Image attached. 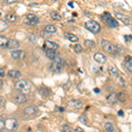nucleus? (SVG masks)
<instances>
[{"label": "nucleus", "instance_id": "obj_21", "mask_svg": "<svg viewBox=\"0 0 132 132\" xmlns=\"http://www.w3.org/2000/svg\"><path fill=\"white\" fill-rule=\"evenodd\" d=\"M17 20V16L14 13H7L5 15V21L13 23Z\"/></svg>", "mask_w": 132, "mask_h": 132}, {"label": "nucleus", "instance_id": "obj_15", "mask_svg": "<svg viewBox=\"0 0 132 132\" xmlns=\"http://www.w3.org/2000/svg\"><path fill=\"white\" fill-rule=\"evenodd\" d=\"M108 73L110 74L112 77H114V78H118L120 76V73H119V70L116 66L114 65H109L108 68Z\"/></svg>", "mask_w": 132, "mask_h": 132}, {"label": "nucleus", "instance_id": "obj_7", "mask_svg": "<svg viewBox=\"0 0 132 132\" xmlns=\"http://www.w3.org/2000/svg\"><path fill=\"white\" fill-rule=\"evenodd\" d=\"M39 18L37 16L35 15L33 13H28L26 17V20H25V23L27 25H30V26H35L37 25L39 23Z\"/></svg>", "mask_w": 132, "mask_h": 132}, {"label": "nucleus", "instance_id": "obj_17", "mask_svg": "<svg viewBox=\"0 0 132 132\" xmlns=\"http://www.w3.org/2000/svg\"><path fill=\"white\" fill-rule=\"evenodd\" d=\"M44 47H47V50H56L59 48V46L57 45L56 42L51 41H46L45 43H44Z\"/></svg>", "mask_w": 132, "mask_h": 132}, {"label": "nucleus", "instance_id": "obj_4", "mask_svg": "<svg viewBox=\"0 0 132 132\" xmlns=\"http://www.w3.org/2000/svg\"><path fill=\"white\" fill-rule=\"evenodd\" d=\"M101 48H103L106 52L109 53V54H116V53L118 52V48H117L114 44L111 43V42L107 41V40H101Z\"/></svg>", "mask_w": 132, "mask_h": 132}, {"label": "nucleus", "instance_id": "obj_28", "mask_svg": "<svg viewBox=\"0 0 132 132\" xmlns=\"http://www.w3.org/2000/svg\"><path fill=\"white\" fill-rule=\"evenodd\" d=\"M39 93L41 95H42V96L47 97L50 94V91H48V89L45 88V87H42V88L39 89Z\"/></svg>", "mask_w": 132, "mask_h": 132}, {"label": "nucleus", "instance_id": "obj_13", "mask_svg": "<svg viewBox=\"0 0 132 132\" xmlns=\"http://www.w3.org/2000/svg\"><path fill=\"white\" fill-rule=\"evenodd\" d=\"M13 100L17 104H23L27 101V97H26L23 93H17V94L14 95Z\"/></svg>", "mask_w": 132, "mask_h": 132}, {"label": "nucleus", "instance_id": "obj_27", "mask_svg": "<svg viewBox=\"0 0 132 132\" xmlns=\"http://www.w3.org/2000/svg\"><path fill=\"white\" fill-rule=\"evenodd\" d=\"M7 28H8L7 22H5V20H0V33H2V32L5 31Z\"/></svg>", "mask_w": 132, "mask_h": 132}, {"label": "nucleus", "instance_id": "obj_10", "mask_svg": "<svg viewBox=\"0 0 132 132\" xmlns=\"http://www.w3.org/2000/svg\"><path fill=\"white\" fill-rule=\"evenodd\" d=\"M11 56L13 59L18 60V59H23L26 56V52L24 50H13L11 54Z\"/></svg>", "mask_w": 132, "mask_h": 132}, {"label": "nucleus", "instance_id": "obj_47", "mask_svg": "<svg viewBox=\"0 0 132 132\" xmlns=\"http://www.w3.org/2000/svg\"><path fill=\"white\" fill-rule=\"evenodd\" d=\"M72 15H73V17H77V13H75V12H74V13L72 14Z\"/></svg>", "mask_w": 132, "mask_h": 132}, {"label": "nucleus", "instance_id": "obj_39", "mask_svg": "<svg viewBox=\"0 0 132 132\" xmlns=\"http://www.w3.org/2000/svg\"><path fill=\"white\" fill-rule=\"evenodd\" d=\"M124 40H125V42H127L132 41V35H124Z\"/></svg>", "mask_w": 132, "mask_h": 132}, {"label": "nucleus", "instance_id": "obj_19", "mask_svg": "<svg viewBox=\"0 0 132 132\" xmlns=\"http://www.w3.org/2000/svg\"><path fill=\"white\" fill-rule=\"evenodd\" d=\"M45 54H46V56L48 57V59L50 60H53L54 61L56 57V50H45Z\"/></svg>", "mask_w": 132, "mask_h": 132}, {"label": "nucleus", "instance_id": "obj_24", "mask_svg": "<svg viewBox=\"0 0 132 132\" xmlns=\"http://www.w3.org/2000/svg\"><path fill=\"white\" fill-rule=\"evenodd\" d=\"M50 17L52 18V20H57V21L62 20V16L57 12H55V11L50 12Z\"/></svg>", "mask_w": 132, "mask_h": 132}, {"label": "nucleus", "instance_id": "obj_30", "mask_svg": "<svg viewBox=\"0 0 132 132\" xmlns=\"http://www.w3.org/2000/svg\"><path fill=\"white\" fill-rule=\"evenodd\" d=\"M85 46L88 48H93V47L95 46V43H94V42L92 41V40H86V41H85Z\"/></svg>", "mask_w": 132, "mask_h": 132}, {"label": "nucleus", "instance_id": "obj_12", "mask_svg": "<svg viewBox=\"0 0 132 132\" xmlns=\"http://www.w3.org/2000/svg\"><path fill=\"white\" fill-rule=\"evenodd\" d=\"M20 43L18 40L16 39H10L8 41V43L6 45V48H10V50H16L20 47Z\"/></svg>", "mask_w": 132, "mask_h": 132}, {"label": "nucleus", "instance_id": "obj_42", "mask_svg": "<svg viewBox=\"0 0 132 132\" xmlns=\"http://www.w3.org/2000/svg\"><path fill=\"white\" fill-rule=\"evenodd\" d=\"M16 0H5V3L6 4H13L15 3Z\"/></svg>", "mask_w": 132, "mask_h": 132}, {"label": "nucleus", "instance_id": "obj_44", "mask_svg": "<svg viewBox=\"0 0 132 132\" xmlns=\"http://www.w3.org/2000/svg\"><path fill=\"white\" fill-rule=\"evenodd\" d=\"M93 91H94V93H100V92H101V90H100L99 88H94Z\"/></svg>", "mask_w": 132, "mask_h": 132}, {"label": "nucleus", "instance_id": "obj_14", "mask_svg": "<svg viewBox=\"0 0 132 132\" xmlns=\"http://www.w3.org/2000/svg\"><path fill=\"white\" fill-rule=\"evenodd\" d=\"M123 64H124L125 68L132 73V56H125L124 60H123Z\"/></svg>", "mask_w": 132, "mask_h": 132}, {"label": "nucleus", "instance_id": "obj_34", "mask_svg": "<svg viewBox=\"0 0 132 132\" xmlns=\"http://www.w3.org/2000/svg\"><path fill=\"white\" fill-rule=\"evenodd\" d=\"M28 40L30 41V42L32 43H36V42H37V37H36V35L35 34H29L28 35Z\"/></svg>", "mask_w": 132, "mask_h": 132}, {"label": "nucleus", "instance_id": "obj_46", "mask_svg": "<svg viewBox=\"0 0 132 132\" xmlns=\"http://www.w3.org/2000/svg\"><path fill=\"white\" fill-rule=\"evenodd\" d=\"M2 87H3V81H2V80L0 79V89H1Z\"/></svg>", "mask_w": 132, "mask_h": 132}, {"label": "nucleus", "instance_id": "obj_16", "mask_svg": "<svg viewBox=\"0 0 132 132\" xmlns=\"http://www.w3.org/2000/svg\"><path fill=\"white\" fill-rule=\"evenodd\" d=\"M37 110L38 109L35 106H29V107L26 108L24 109V114L26 116H33V114H36Z\"/></svg>", "mask_w": 132, "mask_h": 132}, {"label": "nucleus", "instance_id": "obj_3", "mask_svg": "<svg viewBox=\"0 0 132 132\" xmlns=\"http://www.w3.org/2000/svg\"><path fill=\"white\" fill-rule=\"evenodd\" d=\"M84 27H86L88 31H90L93 34H98L101 30V25L95 20H88L84 24Z\"/></svg>", "mask_w": 132, "mask_h": 132}, {"label": "nucleus", "instance_id": "obj_22", "mask_svg": "<svg viewBox=\"0 0 132 132\" xmlns=\"http://www.w3.org/2000/svg\"><path fill=\"white\" fill-rule=\"evenodd\" d=\"M117 100H118V98H117V94L116 93H112L108 97V101L111 104H114L117 101Z\"/></svg>", "mask_w": 132, "mask_h": 132}, {"label": "nucleus", "instance_id": "obj_35", "mask_svg": "<svg viewBox=\"0 0 132 132\" xmlns=\"http://www.w3.org/2000/svg\"><path fill=\"white\" fill-rule=\"evenodd\" d=\"M61 129H62V131H63V132H72V129L68 124L62 125Z\"/></svg>", "mask_w": 132, "mask_h": 132}, {"label": "nucleus", "instance_id": "obj_6", "mask_svg": "<svg viewBox=\"0 0 132 132\" xmlns=\"http://www.w3.org/2000/svg\"><path fill=\"white\" fill-rule=\"evenodd\" d=\"M19 128V122L17 119L10 117L5 119V129L9 131H15Z\"/></svg>", "mask_w": 132, "mask_h": 132}, {"label": "nucleus", "instance_id": "obj_38", "mask_svg": "<svg viewBox=\"0 0 132 132\" xmlns=\"http://www.w3.org/2000/svg\"><path fill=\"white\" fill-rule=\"evenodd\" d=\"M5 76V69L4 67L0 68V77L1 78H4Z\"/></svg>", "mask_w": 132, "mask_h": 132}, {"label": "nucleus", "instance_id": "obj_45", "mask_svg": "<svg viewBox=\"0 0 132 132\" xmlns=\"http://www.w3.org/2000/svg\"><path fill=\"white\" fill-rule=\"evenodd\" d=\"M68 5L71 6V8H73V3H72V2H69V3H68Z\"/></svg>", "mask_w": 132, "mask_h": 132}, {"label": "nucleus", "instance_id": "obj_1", "mask_svg": "<svg viewBox=\"0 0 132 132\" xmlns=\"http://www.w3.org/2000/svg\"><path fill=\"white\" fill-rule=\"evenodd\" d=\"M101 20L110 28H116V27H119V23L117 22V20L114 18H113L108 12H104L102 14Z\"/></svg>", "mask_w": 132, "mask_h": 132}, {"label": "nucleus", "instance_id": "obj_2", "mask_svg": "<svg viewBox=\"0 0 132 132\" xmlns=\"http://www.w3.org/2000/svg\"><path fill=\"white\" fill-rule=\"evenodd\" d=\"M15 86L18 90H20L22 92V93H27L28 92H30L31 87H32V84L28 80L26 79H20L19 81L16 82Z\"/></svg>", "mask_w": 132, "mask_h": 132}, {"label": "nucleus", "instance_id": "obj_43", "mask_svg": "<svg viewBox=\"0 0 132 132\" xmlns=\"http://www.w3.org/2000/svg\"><path fill=\"white\" fill-rule=\"evenodd\" d=\"M118 116H123V111H122V110H119V111H118Z\"/></svg>", "mask_w": 132, "mask_h": 132}, {"label": "nucleus", "instance_id": "obj_18", "mask_svg": "<svg viewBox=\"0 0 132 132\" xmlns=\"http://www.w3.org/2000/svg\"><path fill=\"white\" fill-rule=\"evenodd\" d=\"M64 36L66 39H68L70 42H78V37L75 35L71 33H68V32H65L64 33Z\"/></svg>", "mask_w": 132, "mask_h": 132}, {"label": "nucleus", "instance_id": "obj_36", "mask_svg": "<svg viewBox=\"0 0 132 132\" xmlns=\"http://www.w3.org/2000/svg\"><path fill=\"white\" fill-rule=\"evenodd\" d=\"M82 50H83V48L80 44H76V45L74 46V51H75L76 53H78V54L81 53Z\"/></svg>", "mask_w": 132, "mask_h": 132}, {"label": "nucleus", "instance_id": "obj_20", "mask_svg": "<svg viewBox=\"0 0 132 132\" xmlns=\"http://www.w3.org/2000/svg\"><path fill=\"white\" fill-rule=\"evenodd\" d=\"M20 72L17 70H11L8 71V77L11 78H19L20 77Z\"/></svg>", "mask_w": 132, "mask_h": 132}, {"label": "nucleus", "instance_id": "obj_37", "mask_svg": "<svg viewBox=\"0 0 132 132\" xmlns=\"http://www.w3.org/2000/svg\"><path fill=\"white\" fill-rule=\"evenodd\" d=\"M5 104H6V101H5V98L2 97V96H0V107L4 108L5 106Z\"/></svg>", "mask_w": 132, "mask_h": 132}, {"label": "nucleus", "instance_id": "obj_5", "mask_svg": "<svg viewBox=\"0 0 132 132\" xmlns=\"http://www.w3.org/2000/svg\"><path fill=\"white\" fill-rule=\"evenodd\" d=\"M63 59L59 56H56L52 63L50 65V70L53 72H60L63 68Z\"/></svg>", "mask_w": 132, "mask_h": 132}, {"label": "nucleus", "instance_id": "obj_8", "mask_svg": "<svg viewBox=\"0 0 132 132\" xmlns=\"http://www.w3.org/2000/svg\"><path fill=\"white\" fill-rule=\"evenodd\" d=\"M116 18L118 20H121L124 25L126 26H129L132 25V18L129 16H126L122 13H119V12H116Z\"/></svg>", "mask_w": 132, "mask_h": 132}, {"label": "nucleus", "instance_id": "obj_26", "mask_svg": "<svg viewBox=\"0 0 132 132\" xmlns=\"http://www.w3.org/2000/svg\"><path fill=\"white\" fill-rule=\"evenodd\" d=\"M118 84H119V86H120L121 87H122V88H125V87L127 86L126 80H125V78H123L122 76L118 77Z\"/></svg>", "mask_w": 132, "mask_h": 132}, {"label": "nucleus", "instance_id": "obj_41", "mask_svg": "<svg viewBox=\"0 0 132 132\" xmlns=\"http://www.w3.org/2000/svg\"><path fill=\"white\" fill-rule=\"evenodd\" d=\"M75 132H85V131H84V129H83L82 128L77 127V128H76V129H75Z\"/></svg>", "mask_w": 132, "mask_h": 132}, {"label": "nucleus", "instance_id": "obj_9", "mask_svg": "<svg viewBox=\"0 0 132 132\" xmlns=\"http://www.w3.org/2000/svg\"><path fill=\"white\" fill-rule=\"evenodd\" d=\"M68 107L71 109H80L83 107V102L79 100H71L68 102Z\"/></svg>", "mask_w": 132, "mask_h": 132}, {"label": "nucleus", "instance_id": "obj_33", "mask_svg": "<svg viewBox=\"0 0 132 132\" xmlns=\"http://www.w3.org/2000/svg\"><path fill=\"white\" fill-rule=\"evenodd\" d=\"M79 121H80V122L83 123V124H87V122H88V118H87L86 114H81L79 117Z\"/></svg>", "mask_w": 132, "mask_h": 132}, {"label": "nucleus", "instance_id": "obj_31", "mask_svg": "<svg viewBox=\"0 0 132 132\" xmlns=\"http://www.w3.org/2000/svg\"><path fill=\"white\" fill-rule=\"evenodd\" d=\"M105 129L108 132H114V125H113L111 122L105 123Z\"/></svg>", "mask_w": 132, "mask_h": 132}, {"label": "nucleus", "instance_id": "obj_32", "mask_svg": "<svg viewBox=\"0 0 132 132\" xmlns=\"http://www.w3.org/2000/svg\"><path fill=\"white\" fill-rule=\"evenodd\" d=\"M5 129V120L3 116H0V132H3Z\"/></svg>", "mask_w": 132, "mask_h": 132}, {"label": "nucleus", "instance_id": "obj_40", "mask_svg": "<svg viewBox=\"0 0 132 132\" xmlns=\"http://www.w3.org/2000/svg\"><path fill=\"white\" fill-rule=\"evenodd\" d=\"M41 35L43 38H46L47 36H48V37H50V33H48V32H46L45 30H44V31L41 32Z\"/></svg>", "mask_w": 132, "mask_h": 132}, {"label": "nucleus", "instance_id": "obj_25", "mask_svg": "<svg viewBox=\"0 0 132 132\" xmlns=\"http://www.w3.org/2000/svg\"><path fill=\"white\" fill-rule=\"evenodd\" d=\"M44 30L50 34H52V33L56 32V27L53 25H47L45 26V27H44Z\"/></svg>", "mask_w": 132, "mask_h": 132}, {"label": "nucleus", "instance_id": "obj_11", "mask_svg": "<svg viewBox=\"0 0 132 132\" xmlns=\"http://www.w3.org/2000/svg\"><path fill=\"white\" fill-rule=\"evenodd\" d=\"M93 59L95 60V62H97L98 63H101V64H103L107 62V56L102 53H95L93 56Z\"/></svg>", "mask_w": 132, "mask_h": 132}, {"label": "nucleus", "instance_id": "obj_29", "mask_svg": "<svg viewBox=\"0 0 132 132\" xmlns=\"http://www.w3.org/2000/svg\"><path fill=\"white\" fill-rule=\"evenodd\" d=\"M117 98H118L119 101L124 102L125 101H126V94H125L124 92H120V93L117 94Z\"/></svg>", "mask_w": 132, "mask_h": 132}, {"label": "nucleus", "instance_id": "obj_23", "mask_svg": "<svg viewBox=\"0 0 132 132\" xmlns=\"http://www.w3.org/2000/svg\"><path fill=\"white\" fill-rule=\"evenodd\" d=\"M9 40L4 35H0V47L1 48H6V45L8 43Z\"/></svg>", "mask_w": 132, "mask_h": 132}]
</instances>
